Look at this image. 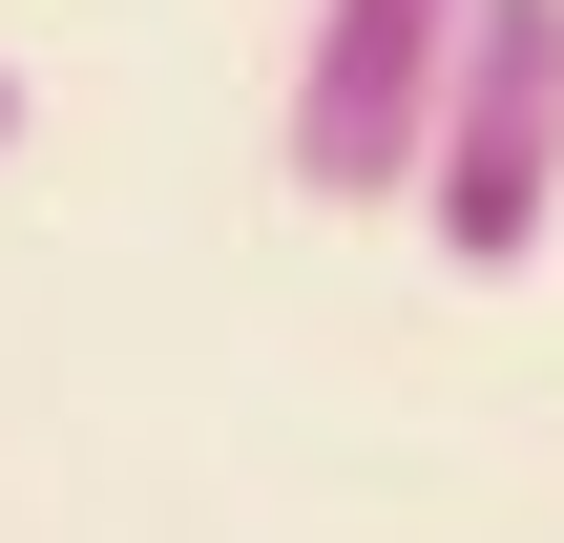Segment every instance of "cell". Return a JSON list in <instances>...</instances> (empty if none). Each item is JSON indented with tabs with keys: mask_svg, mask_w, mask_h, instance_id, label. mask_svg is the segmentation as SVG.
Here are the masks:
<instances>
[{
	"mask_svg": "<svg viewBox=\"0 0 564 543\" xmlns=\"http://www.w3.org/2000/svg\"><path fill=\"white\" fill-rule=\"evenodd\" d=\"M460 21H481V0H314V42H293V126H272L314 209H398V188H419L440 84H460Z\"/></svg>",
	"mask_w": 564,
	"mask_h": 543,
	"instance_id": "2",
	"label": "cell"
},
{
	"mask_svg": "<svg viewBox=\"0 0 564 543\" xmlns=\"http://www.w3.org/2000/svg\"><path fill=\"white\" fill-rule=\"evenodd\" d=\"M0 146H21V84H0Z\"/></svg>",
	"mask_w": 564,
	"mask_h": 543,
	"instance_id": "3",
	"label": "cell"
},
{
	"mask_svg": "<svg viewBox=\"0 0 564 543\" xmlns=\"http://www.w3.org/2000/svg\"><path fill=\"white\" fill-rule=\"evenodd\" d=\"M419 230H440V272H523L564 230V0H481L460 21L440 146H419Z\"/></svg>",
	"mask_w": 564,
	"mask_h": 543,
	"instance_id": "1",
	"label": "cell"
}]
</instances>
